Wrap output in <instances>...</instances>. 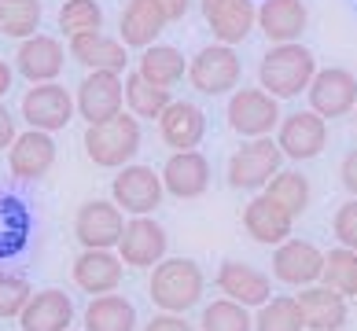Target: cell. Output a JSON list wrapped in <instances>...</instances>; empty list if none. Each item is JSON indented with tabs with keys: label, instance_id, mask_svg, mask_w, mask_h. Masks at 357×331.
Segmentation results:
<instances>
[{
	"label": "cell",
	"instance_id": "obj_11",
	"mask_svg": "<svg viewBox=\"0 0 357 331\" xmlns=\"http://www.w3.org/2000/svg\"><path fill=\"white\" fill-rule=\"evenodd\" d=\"M310 111H317L324 122L332 118H347L357 107V77L347 70V66H317L313 82L306 88Z\"/></svg>",
	"mask_w": 357,
	"mask_h": 331
},
{
	"label": "cell",
	"instance_id": "obj_1",
	"mask_svg": "<svg viewBox=\"0 0 357 331\" xmlns=\"http://www.w3.org/2000/svg\"><path fill=\"white\" fill-rule=\"evenodd\" d=\"M313 74H317V56L298 41L269 45V52L258 63V85L276 100H295L298 92H306Z\"/></svg>",
	"mask_w": 357,
	"mask_h": 331
},
{
	"label": "cell",
	"instance_id": "obj_14",
	"mask_svg": "<svg viewBox=\"0 0 357 331\" xmlns=\"http://www.w3.org/2000/svg\"><path fill=\"white\" fill-rule=\"evenodd\" d=\"M67 48H63L59 37L48 33H33L19 41L15 52V74H22L30 85H45V82H59L63 66H67Z\"/></svg>",
	"mask_w": 357,
	"mask_h": 331
},
{
	"label": "cell",
	"instance_id": "obj_10",
	"mask_svg": "<svg viewBox=\"0 0 357 331\" xmlns=\"http://www.w3.org/2000/svg\"><path fill=\"white\" fill-rule=\"evenodd\" d=\"M126 232V214L114 199H89L74 214V236L82 250H114Z\"/></svg>",
	"mask_w": 357,
	"mask_h": 331
},
{
	"label": "cell",
	"instance_id": "obj_7",
	"mask_svg": "<svg viewBox=\"0 0 357 331\" xmlns=\"http://www.w3.org/2000/svg\"><path fill=\"white\" fill-rule=\"evenodd\" d=\"M162 174L151 166H140V162H129L118 169V177L111 180V199L114 206L129 217H148L162 206Z\"/></svg>",
	"mask_w": 357,
	"mask_h": 331
},
{
	"label": "cell",
	"instance_id": "obj_16",
	"mask_svg": "<svg viewBox=\"0 0 357 331\" xmlns=\"http://www.w3.org/2000/svg\"><path fill=\"white\" fill-rule=\"evenodd\" d=\"M324 272V250H317L310 240H284L273 250V276L287 287H310L321 284Z\"/></svg>",
	"mask_w": 357,
	"mask_h": 331
},
{
	"label": "cell",
	"instance_id": "obj_19",
	"mask_svg": "<svg viewBox=\"0 0 357 331\" xmlns=\"http://www.w3.org/2000/svg\"><path fill=\"white\" fill-rule=\"evenodd\" d=\"M298 313H302V324L306 331H339L350 316L347 306V295H339L335 287L328 284H310V287H298Z\"/></svg>",
	"mask_w": 357,
	"mask_h": 331
},
{
	"label": "cell",
	"instance_id": "obj_21",
	"mask_svg": "<svg viewBox=\"0 0 357 331\" xmlns=\"http://www.w3.org/2000/svg\"><path fill=\"white\" fill-rule=\"evenodd\" d=\"M158 137H162L166 148L174 151H192L199 148L206 137V114L199 103L192 100H174L169 107L158 114Z\"/></svg>",
	"mask_w": 357,
	"mask_h": 331
},
{
	"label": "cell",
	"instance_id": "obj_23",
	"mask_svg": "<svg viewBox=\"0 0 357 331\" xmlns=\"http://www.w3.org/2000/svg\"><path fill=\"white\" fill-rule=\"evenodd\" d=\"M243 229L255 243L261 247H280L284 240H291L295 232V217L284 206H276L266 192H258L250 203L243 206Z\"/></svg>",
	"mask_w": 357,
	"mask_h": 331
},
{
	"label": "cell",
	"instance_id": "obj_35",
	"mask_svg": "<svg viewBox=\"0 0 357 331\" xmlns=\"http://www.w3.org/2000/svg\"><path fill=\"white\" fill-rule=\"evenodd\" d=\"M59 30H63V37L103 30V8H100V0H63V8H59Z\"/></svg>",
	"mask_w": 357,
	"mask_h": 331
},
{
	"label": "cell",
	"instance_id": "obj_24",
	"mask_svg": "<svg viewBox=\"0 0 357 331\" xmlns=\"http://www.w3.org/2000/svg\"><path fill=\"white\" fill-rule=\"evenodd\" d=\"M74 324V298L59 287L33 291L26 309L19 313L22 331H70Z\"/></svg>",
	"mask_w": 357,
	"mask_h": 331
},
{
	"label": "cell",
	"instance_id": "obj_28",
	"mask_svg": "<svg viewBox=\"0 0 357 331\" xmlns=\"http://www.w3.org/2000/svg\"><path fill=\"white\" fill-rule=\"evenodd\" d=\"M85 331H137V306L118 291L89 298Z\"/></svg>",
	"mask_w": 357,
	"mask_h": 331
},
{
	"label": "cell",
	"instance_id": "obj_2",
	"mask_svg": "<svg viewBox=\"0 0 357 331\" xmlns=\"http://www.w3.org/2000/svg\"><path fill=\"white\" fill-rule=\"evenodd\" d=\"M203 291L206 276L192 258H162L148 280V298L162 313H188L192 306H199Z\"/></svg>",
	"mask_w": 357,
	"mask_h": 331
},
{
	"label": "cell",
	"instance_id": "obj_12",
	"mask_svg": "<svg viewBox=\"0 0 357 331\" xmlns=\"http://www.w3.org/2000/svg\"><path fill=\"white\" fill-rule=\"evenodd\" d=\"M276 144H280L284 158L291 162H310L328 148V122L317 111H295L284 114L280 125H276Z\"/></svg>",
	"mask_w": 357,
	"mask_h": 331
},
{
	"label": "cell",
	"instance_id": "obj_29",
	"mask_svg": "<svg viewBox=\"0 0 357 331\" xmlns=\"http://www.w3.org/2000/svg\"><path fill=\"white\" fill-rule=\"evenodd\" d=\"M137 70H140V77H148V82L158 85V88H174V85H181V77L188 74V59L181 56V48L155 41L151 48L140 52Z\"/></svg>",
	"mask_w": 357,
	"mask_h": 331
},
{
	"label": "cell",
	"instance_id": "obj_4",
	"mask_svg": "<svg viewBox=\"0 0 357 331\" xmlns=\"http://www.w3.org/2000/svg\"><path fill=\"white\" fill-rule=\"evenodd\" d=\"M192 88L199 96H232L240 88V77H243V63H240V52L232 45H206L199 48L195 56L188 59V74Z\"/></svg>",
	"mask_w": 357,
	"mask_h": 331
},
{
	"label": "cell",
	"instance_id": "obj_40",
	"mask_svg": "<svg viewBox=\"0 0 357 331\" xmlns=\"http://www.w3.org/2000/svg\"><path fill=\"white\" fill-rule=\"evenodd\" d=\"M339 184L357 199V148H350L347 155H342V162H339Z\"/></svg>",
	"mask_w": 357,
	"mask_h": 331
},
{
	"label": "cell",
	"instance_id": "obj_8",
	"mask_svg": "<svg viewBox=\"0 0 357 331\" xmlns=\"http://www.w3.org/2000/svg\"><path fill=\"white\" fill-rule=\"evenodd\" d=\"M19 114H22V122L30 125V129L59 132V129H67L74 122L77 103H74V92L70 88H63L59 82H45V85H33L22 96Z\"/></svg>",
	"mask_w": 357,
	"mask_h": 331
},
{
	"label": "cell",
	"instance_id": "obj_37",
	"mask_svg": "<svg viewBox=\"0 0 357 331\" xmlns=\"http://www.w3.org/2000/svg\"><path fill=\"white\" fill-rule=\"evenodd\" d=\"M30 295H33L30 280H22L15 272H0V321H19Z\"/></svg>",
	"mask_w": 357,
	"mask_h": 331
},
{
	"label": "cell",
	"instance_id": "obj_9",
	"mask_svg": "<svg viewBox=\"0 0 357 331\" xmlns=\"http://www.w3.org/2000/svg\"><path fill=\"white\" fill-rule=\"evenodd\" d=\"M74 103H77V114H82L89 125L122 114L126 111V74L89 70L82 77V85H77V92H74Z\"/></svg>",
	"mask_w": 357,
	"mask_h": 331
},
{
	"label": "cell",
	"instance_id": "obj_43",
	"mask_svg": "<svg viewBox=\"0 0 357 331\" xmlns=\"http://www.w3.org/2000/svg\"><path fill=\"white\" fill-rule=\"evenodd\" d=\"M354 125H357V107H354Z\"/></svg>",
	"mask_w": 357,
	"mask_h": 331
},
{
	"label": "cell",
	"instance_id": "obj_15",
	"mask_svg": "<svg viewBox=\"0 0 357 331\" xmlns=\"http://www.w3.org/2000/svg\"><path fill=\"white\" fill-rule=\"evenodd\" d=\"M203 19L221 45H243L258 30V8L255 0H199Z\"/></svg>",
	"mask_w": 357,
	"mask_h": 331
},
{
	"label": "cell",
	"instance_id": "obj_22",
	"mask_svg": "<svg viewBox=\"0 0 357 331\" xmlns=\"http://www.w3.org/2000/svg\"><path fill=\"white\" fill-rule=\"evenodd\" d=\"M67 56L74 63H82L85 70H114V74L129 70V48L118 37H107L103 30L67 37Z\"/></svg>",
	"mask_w": 357,
	"mask_h": 331
},
{
	"label": "cell",
	"instance_id": "obj_25",
	"mask_svg": "<svg viewBox=\"0 0 357 331\" xmlns=\"http://www.w3.org/2000/svg\"><path fill=\"white\" fill-rule=\"evenodd\" d=\"M74 284L85 291V295H111V291L122 287V272L126 261L118 258V250H82L74 258Z\"/></svg>",
	"mask_w": 357,
	"mask_h": 331
},
{
	"label": "cell",
	"instance_id": "obj_13",
	"mask_svg": "<svg viewBox=\"0 0 357 331\" xmlns=\"http://www.w3.org/2000/svg\"><path fill=\"white\" fill-rule=\"evenodd\" d=\"M114 250H118V258L126 261V269H155L169 250V236L151 214L148 217H129Z\"/></svg>",
	"mask_w": 357,
	"mask_h": 331
},
{
	"label": "cell",
	"instance_id": "obj_39",
	"mask_svg": "<svg viewBox=\"0 0 357 331\" xmlns=\"http://www.w3.org/2000/svg\"><path fill=\"white\" fill-rule=\"evenodd\" d=\"M144 331H195L188 321H184V313H162L158 309L148 324H144Z\"/></svg>",
	"mask_w": 357,
	"mask_h": 331
},
{
	"label": "cell",
	"instance_id": "obj_5",
	"mask_svg": "<svg viewBox=\"0 0 357 331\" xmlns=\"http://www.w3.org/2000/svg\"><path fill=\"white\" fill-rule=\"evenodd\" d=\"M280 169H284V151L276 144V137H255L240 144V151L229 158L225 180L236 192H261Z\"/></svg>",
	"mask_w": 357,
	"mask_h": 331
},
{
	"label": "cell",
	"instance_id": "obj_3",
	"mask_svg": "<svg viewBox=\"0 0 357 331\" xmlns=\"http://www.w3.org/2000/svg\"><path fill=\"white\" fill-rule=\"evenodd\" d=\"M144 144V129H140V118L137 114H114L107 122H96L85 129V155L92 166L100 169H122L137 158Z\"/></svg>",
	"mask_w": 357,
	"mask_h": 331
},
{
	"label": "cell",
	"instance_id": "obj_38",
	"mask_svg": "<svg viewBox=\"0 0 357 331\" xmlns=\"http://www.w3.org/2000/svg\"><path fill=\"white\" fill-rule=\"evenodd\" d=\"M332 232H335L339 247L357 250V199H354V195H350L347 203H342V206L335 210V217H332Z\"/></svg>",
	"mask_w": 357,
	"mask_h": 331
},
{
	"label": "cell",
	"instance_id": "obj_33",
	"mask_svg": "<svg viewBox=\"0 0 357 331\" xmlns=\"http://www.w3.org/2000/svg\"><path fill=\"white\" fill-rule=\"evenodd\" d=\"M255 331H306L295 295H273L255 313Z\"/></svg>",
	"mask_w": 357,
	"mask_h": 331
},
{
	"label": "cell",
	"instance_id": "obj_20",
	"mask_svg": "<svg viewBox=\"0 0 357 331\" xmlns=\"http://www.w3.org/2000/svg\"><path fill=\"white\" fill-rule=\"evenodd\" d=\"M158 174H162V188L174 199H199L210 188V158L199 148L174 151Z\"/></svg>",
	"mask_w": 357,
	"mask_h": 331
},
{
	"label": "cell",
	"instance_id": "obj_31",
	"mask_svg": "<svg viewBox=\"0 0 357 331\" xmlns=\"http://www.w3.org/2000/svg\"><path fill=\"white\" fill-rule=\"evenodd\" d=\"M261 192H266L276 206H284L291 217H302V214L310 210V203H313L310 177H306V174H298V169H280V174H276Z\"/></svg>",
	"mask_w": 357,
	"mask_h": 331
},
{
	"label": "cell",
	"instance_id": "obj_30",
	"mask_svg": "<svg viewBox=\"0 0 357 331\" xmlns=\"http://www.w3.org/2000/svg\"><path fill=\"white\" fill-rule=\"evenodd\" d=\"M169 103H174V92L169 88L151 85L148 77H140V70L126 74V111L137 114L140 122H158V114H162Z\"/></svg>",
	"mask_w": 357,
	"mask_h": 331
},
{
	"label": "cell",
	"instance_id": "obj_17",
	"mask_svg": "<svg viewBox=\"0 0 357 331\" xmlns=\"http://www.w3.org/2000/svg\"><path fill=\"white\" fill-rule=\"evenodd\" d=\"M52 166H56V140H52V132L26 129L8 148V169L15 180H41L48 177Z\"/></svg>",
	"mask_w": 357,
	"mask_h": 331
},
{
	"label": "cell",
	"instance_id": "obj_27",
	"mask_svg": "<svg viewBox=\"0 0 357 331\" xmlns=\"http://www.w3.org/2000/svg\"><path fill=\"white\" fill-rule=\"evenodd\" d=\"M310 22L306 0H261L258 4V30L266 33L269 45L298 41Z\"/></svg>",
	"mask_w": 357,
	"mask_h": 331
},
{
	"label": "cell",
	"instance_id": "obj_34",
	"mask_svg": "<svg viewBox=\"0 0 357 331\" xmlns=\"http://www.w3.org/2000/svg\"><path fill=\"white\" fill-rule=\"evenodd\" d=\"M199 331H255V316L232 298H214L199 316Z\"/></svg>",
	"mask_w": 357,
	"mask_h": 331
},
{
	"label": "cell",
	"instance_id": "obj_36",
	"mask_svg": "<svg viewBox=\"0 0 357 331\" xmlns=\"http://www.w3.org/2000/svg\"><path fill=\"white\" fill-rule=\"evenodd\" d=\"M321 284H328V287H335L339 295L354 298V287H357V250H350V247L328 250V254H324Z\"/></svg>",
	"mask_w": 357,
	"mask_h": 331
},
{
	"label": "cell",
	"instance_id": "obj_6",
	"mask_svg": "<svg viewBox=\"0 0 357 331\" xmlns=\"http://www.w3.org/2000/svg\"><path fill=\"white\" fill-rule=\"evenodd\" d=\"M225 118H229V129L243 140L255 137H273L276 125H280V100L269 96L266 88H236L229 96V107H225Z\"/></svg>",
	"mask_w": 357,
	"mask_h": 331
},
{
	"label": "cell",
	"instance_id": "obj_44",
	"mask_svg": "<svg viewBox=\"0 0 357 331\" xmlns=\"http://www.w3.org/2000/svg\"><path fill=\"white\" fill-rule=\"evenodd\" d=\"M354 298H357V287H354Z\"/></svg>",
	"mask_w": 357,
	"mask_h": 331
},
{
	"label": "cell",
	"instance_id": "obj_32",
	"mask_svg": "<svg viewBox=\"0 0 357 331\" xmlns=\"http://www.w3.org/2000/svg\"><path fill=\"white\" fill-rule=\"evenodd\" d=\"M45 4L41 0H0V33L11 41H26L41 30Z\"/></svg>",
	"mask_w": 357,
	"mask_h": 331
},
{
	"label": "cell",
	"instance_id": "obj_41",
	"mask_svg": "<svg viewBox=\"0 0 357 331\" xmlns=\"http://www.w3.org/2000/svg\"><path fill=\"white\" fill-rule=\"evenodd\" d=\"M19 129H15V114L4 107V100H0V151H8L11 144H15Z\"/></svg>",
	"mask_w": 357,
	"mask_h": 331
},
{
	"label": "cell",
	"instance_id": "obj_42",
	"mask_svg": "<svg viewBox=\"0 0 357 331\" xmlns=\"http://www.w3.org/2000/svg\"><path fill=\"white\" fill-rule=\"evenodd\" d=\"M158 8L166 11V19H169V22H181V19L192 11V0H158Z\"/></svg>",
	"mask_w": 357,
	"mask_h": 331
},
{
	"label": "cell",
	"instance_id": "obj_26",
	"mask_svg": "<svg viewBox=\"0 0 357 331\" xmlns=\"http://www.w3.org/2000/svg\"><path fill=\"white\" fill-rule=\"evenodd\" d=\"M169 26L166 11L158 8V0H126L122 19H118V41L126 48H151L162 30Z\"/></svg>",
	"mask_w": 357,
	"mask_h": 331
},
{
	"label": "cell",
	"instance_id": "obj_18",
	"mask_svg": "<svg viewBox=\"0 0 357 331\" xmlns=\"http://www.w3.org/2000/svg\"><path fill=\"white\" fill-rule=\"evenodd\" d=\"M214 287L221 291L225 298L240 302V306H247V309H258L261 302H269V298H273V284H269V276L261 272V269H255V265H247V261H232V258L218 265Z\"/></svg>",
	"mask_w": 357,
	"mask_h": 331
}]
</instances>
